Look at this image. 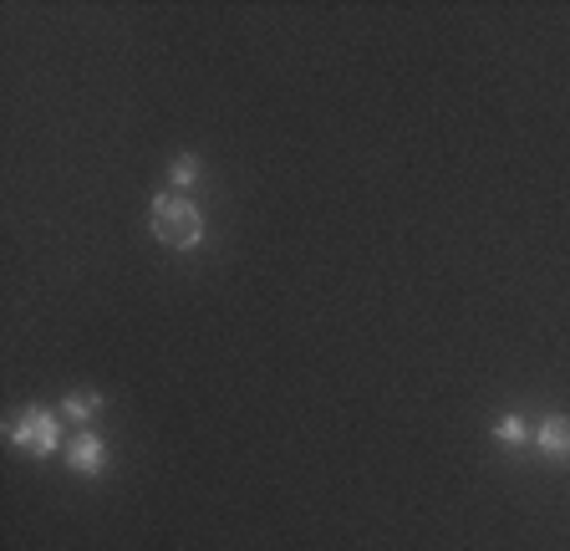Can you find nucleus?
I'll return each instance as SVG.
<instances>
[{
  "instance_id": "1",
  "label": "nucleus",
  "mask_w": 570,
  "mask_h": 551,
  "mask_svg": "<svg viewBox=\"0 0 570 551\" xmlns=\"http://www.w3.org/2000/svg\"><path fill=\"white\" fill-rule=\"evenodd\" d=\"M148 225H153V240L168 245V251H194V245L205 240V215H199V205L184 199V194H153Z\"/></svg>"
},
{
  "instance_id": "2",
  "label": "nucleus",
  "mask_w": 570,
  "mask_h": 551,
  "mask_svg": "<svg viewBox=\"0 0 570 551\" xmlns=\"http://www.w3.org/2000/svg\"><path fill=\"white\" fill-rule=\"evenodd\" d=\"M11 445L26 449V455H36V460H46V455H57L61 449V414H51V409H42V403H31V409H21V414L11 418Z\"/></svg>"
},
{
  "instance_id": "3",
  "label": "nucleus",
  "mask_w": 570,
  "mask_h": 551,
  "mask_svg": "<svg viewBox=\"0 0 570 551\" xmlns=\"http://www.w3.org/2000/svg\"><path fill=\"white\" fill-rule=\"evenodd\" d=\"M67 464H72L77 475H88V480H97L107 470V445L97 439L92 429H77L72 439H67Z\"/></svg>"
},
{
  "instance_id": "4",
  "label": "nucleus",
  "mask_w": 570,
  "mask_h": 551,
  "mask_svg": "<svg viewBox=\"0 0 570 551\" xmlns=\"http://www.w3.org/2000/svg\"><path fill=\"white\" fill-rule=\"evenodd\" d=\"M535 449L550 455V460H570V418L566 414H550L535 424Z\"/></svg>"
},
{
  "instance_id": "5",
  "label": "nucleus",
  "mask_w": 570,
  "mask_h": 551,
  "mask_svg": "<svg viewBox=\"0 0 570 551\" xmlns=\"http://www.w3.org/2000/svg\"><path fill=\"white\" fill-rule=\"evenodd\" d=\"M97 414H103V393H67V399H61V418H72L82 429H88Z\"/></svg>"
},
{
  "instance_id": "6",
  "label": "nucleus",
  "mask_w": 570,
  "mask_h": 551,
  "mask_svg": "<svg viewBox=\"0 0 570 551\" xmlns=\"http://www.w3.org/2000/svg\"><path fill=\"white\" fill-rule=\"evenodd\" d=\"M495 439H499V445H510V449H520V445H530V439H535V429H530L520 414H504L495 424Z\"/></svg>"
},
{
  "instance_id": "7",
  "label": "nucleus",
  "mask_w": 570,
  "mask_h": 551,
  "mask_svg": "<svg viewBox=\"0 0 570 551\" xmlns=\"http://www.w3.org/2000/svg\"><path fill=\"white\" fill-rule=\"evenodd\" d=\"M199 174H205V164H199L194 153H178L174 169H168V184H174V190H194V184H199Z\"/></svg>"
}]
</instances>
